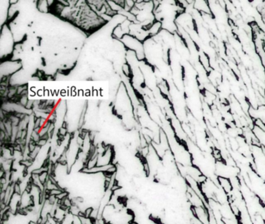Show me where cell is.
<instances>
[{
	"instance_id": "obj_2",
	"label": "cell",
	"mask_w": 265,
	"mask_h": 224,
	"mask_svg": "<svg viewBox=\"0 0 265 224\" xmlns=\"http://www.w3.org/2000/svg\"><path fill=\"white\" fill-rule=\"evenodd\" d=\"M121 41L124 44V47L128 49V51H133L135 53L139 61L145 59L146 55L144 51V44L141 41L135 38V37L131 36V34L124 35Z\"/></svg>"
},
{
	"instance_id": "obj_3",
	"label": "cell",
	"mask_w": 265,
	"mask_h": 224,
	"mask_svg": "<svg viewBox=\"0 0 265 224\" xmlns=\"http://www.w3.org/2000/svg\"><path fill=\"white\" fill-rule=\"evenodd\" d=\"M22 68V65L19 61H6L1 64V74L2 78L7 77L19 72Z\"/></svg>"
},
{
	"instance_id": "obj_6",
	"label": "cell",
	"mask_w": 265,
	"mask_h": 224,
	"mask_svg": "<svg viewBox=\"0 0 265 224\" xmlns=\"http://www.w3.org/2000/svg\"><path fill=\"white\" fill-rule=\"evenodd\" d=\"M219 187L223 189L227 194H230L233 190V186H232L231 181L229 178H223V177H219Z\"/></svg>"
},
{
	"instance_id": "obj_1",
	"label": "cell",
	"mask_w": 265,
	"mask_h": 224,
	"mask_svg": "<svg viewBox=\"0 0 265 224\" xmlns=\"http://www.w3.org/2000/svg\"><path fill=\"white\" fill-rule=\"evenodd\" d=\"M14 51L13 34L6 24L2 27L1 32V57L2 59L10 57Z\"/></svg>"
},
{
	"instance_id": "obj_4",
	"label": "cell",
	"mask_w": 265,
	"mask_h": 224,
	"mask_svg": "<svg viewBox=\"0 0 265 224\" xmlns=\"http://www.w3.org/2000/svg\"><path fill=\"white\" fill-rule=\"evenodd\" d=\"M193 213L202 224H209V210L205 206L193 207Z\"/></svg>"
},
{
	"instance_id": "obj_5",
	"label": "cell",
	"mask_w": 265,
	"mask_h": 224,
	"mask_svg": "<svg viewBox=\"0 0 265 224\" xmlns=\"http://www.w3.org/2000/svg\"><path fill=\"white\" fill-rule=\"evenodd\" d=\"M194 8L202 14L212 15L211 10H210L208 2H207V1H204V0L196 1L194 3Z\"/></svg>"
}]
</instances>
